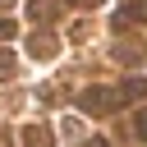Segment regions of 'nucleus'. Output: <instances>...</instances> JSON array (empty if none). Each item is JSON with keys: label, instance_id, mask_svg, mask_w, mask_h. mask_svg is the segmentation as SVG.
<instances>
[{"label": "nucleus", "instance_id": "obj_1", "mask_svg": "<svg viewBox=\"0 0 147 147\" xmlns=\"http://www.w3.org/2000/svg\"><path fill=\"white\" fill-rule=\"evenodd\" d=\"M83 106H87V110H96V106H106V92H101V87H92V92H83Z\"/></svg>", "mask_w": 147, "mask_h": 147}, {"label": "nucleus", "instance_id": "obj_2", "mask_svg": "<svg viewBox=\"0 0 147 147\" xmlns=\"http://www.w3.org/2000/svg\"><path fill=\"white\" fill-rule=\"evenodd\" d=\"M138 133H142V138H147V115H142V119H138Z\"/></svg>", "mask_w": 147, "mask_h": 147}, {"label": "nucleus", "instance_id": "obj_3", "mask_svg": "<svg viewBox=\"0 0 147 147\" xmlns=\"http://www.w3.org/2000/svg\"><path fill=\"white\" fill-rule=\"evenodd\" d=\"M78 5H96V0H78Z\"/></svg>", "mask_w": 147, "mask_h": 147}]
</instances>
